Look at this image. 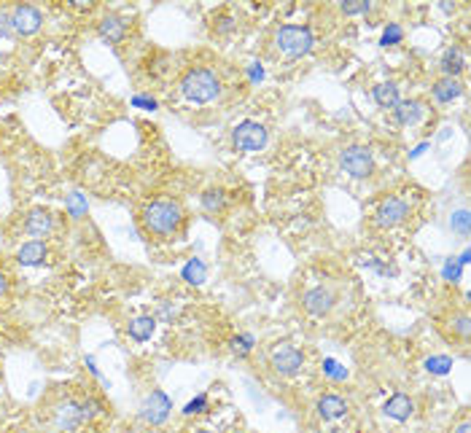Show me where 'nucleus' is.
Segmentation results:
<instances>
[{
	"instance_id": "f257e3e1",
	"label": "nucleus",
	"mask_w": 471,
	"mask_h": 433,
	"mask_svg": "<svg viewBox=\"0 0 471 433\" xmlns=\"http://www.w3.org/2000/svg\"><path fill=\"white\" fill-rule=\"evenodd\" d=\"M181 223H184V210L173 199H154L143 210V226L154 237H170L173 232H178Z\"/></svg>"
},
{
	"instance_id": "f03ea898",
	"label": "nucleus",
	"mask_w": 471,
	"mask_h": 433,
	"mask_svg": "<svg viewBox=\"0 0 471 433\" xmlns=\"http://www.w3.org/2000/svg\"><path fill=\"white\" fill-rule=\"evenodd\" d=\"M100 409L102 406L94 399H65V401L54 406V425L60 431L70 433L76 431V428H81L84 423H89Z\"/></svg>"
},
{
	"instance_id": "7ed1b4c3",
	"label": "nucleus",
	"mask_w": 471,
	"mask_h": 433,
	"mask_svg": "<svg viewBox=\"0 0 471 433\" xmlns=\"http://www.w3.org/2000/svg\"><path fill=\"white\" fill-rule=\"evenodd\" d=\"M181 92L191 102L205 105V102H210V100L219 97L221 81L210 67H191L186 76H184V81H181Z\"/></svg>"
},
{
	"instance_id": "20e7f679",
	"label": "nucleus",
	"mask_w": 471,
	"mask_h": 433,
	"mask_svg": "<svg viewBox=\"0 0 471 433\" xmlns=\"http://www.w3.org/2000/svg\"><path fill=\"white\" fill-rule=\"evenodd\" d=\"M275 41H278L283 54H288V57H305V54H310V49H313L315 43L313 30L305 27V25H283L281 30H278V35H275Z\"/></svg>"
},
{
	"instance_id": "39448f33",
	"label": "nucleus",
	"mask_w": 471,
	"mask_h": 433,
	"mask_svg": "<svg viewBox=\"0 0 471 433\" xmlns=\"http://www.w3.org/2000/svg\"><path fill=\"white\" fill-rule=\"evenodd\" d=\"M267 137H270L267 126L259 122H251V119L240 122L232 129V143H234L237 151H259V148L267 146Z\"/></svg>"
},
{
	"instance_id": "423d86ee",
	"label": "nucleus",
	"mask_w": 471,
	"mask_h": 433,
	"mask_svg": "<svg viewBox=\"0 0 471 433\" xmlns=\"http://www.w3.org/2000/svg\"><path fill=\"white\" fill-rule=\"evenodd\" d=\"M340 164L353 178H369L375 170V156L366 146H347L340 154Z\"/></svg>"
},
{
	"instance_id": "0eeeda50",
	"label": "nucleus",
	"mask_w": 471,
	"mask_h": 433,
	"mask_svg": "<svg viewBox=\"0 0 471 433\" xmlns=\"http://www.w3.org/2000/svg\"><path fill=\"white\" fill-rule=\"evenodd\" d=\"M173 412V401L164 390H151L140 403V420L149 425H162Z\"/></svg>"
},
{
	"instance_id": "6e6552de",
	"label": "nucleus",
	"mask_w": 471,
	"mask_h": 433,
	"mask_svg": "<svg viewBox=\"0 0 471 433\" xmlns=\"http://www.w3.org/2000/svg\"><path fill=\"white\" fill-rule=\"evenodd\" d=\"M302 361H305L302 350H296V347H294V344H288V342H283V344H278V347H272V353H270V364H272V369L278 371V374H283V377H294L296 371L302 369Z\"/></svg>"
},
{
	"instance_id": "1a4fd4ad",
	"label": "nucleus",
	"mask_w": 471,
	"mask_h": 433,
	"mask_svg": "<svg viewBox=\"0 0 471 433\" xmlns=\"http://www.w3.org/2000/svg\"><path fill=\"white\" fill-rule=\"evenodd\" d=\"M43 25V14L41 8H35L30 3H19L14 11H11V27L14 35H32V32L41 30Z\"/></svg>"
},
{
	"instance_id": "9d476101",
	"label": "nucleus",
	"mask_w": 471,
	"mask_h": 433,
	"mask_svg": "<svg viewBox=\"0 0 471 433\" xmlns=\"http://www.w3.org/2000/svg\"><path fill=\"white\" fill-rule=\"evenodd\" d=\"M334 293L329 291V288H323V285H318V288H310L305 296H302V307L307 309L310 315H315V318H323V315H329L331 309H334Z\"/></svg>"
},
{
	"instance_id": "9b49d317",
	"label": "nucleus",
	"mask_w": 471,
	"mask_h": 433,
	"mask_svg": "<svg viewBox=\"0 0 471 433\" xmlns=\"http://www.w3.org/2000/svg\"><path fill=\"white\" fill-rule=\"evenodd\" d=\"M407 213H409V205L404 202V199H399V197H388V199L377 208V223H380V226H385V229L399 226V223L407 218Z\"/></svg>"
},
{
	"instance_id": "f8f14e48",
	"label": "nucleus",
	"mask_w": 471,
	"mask_h": 433,
	"mask_svg": "<svg viewBox=\"0 0 471 433\" xmlns=\"http://www.w3.org/2000/svg\"><path fill=\"white\" fill-rule=\"evenodd\" d=\"M52 229H54V218H52L49 210H43V208H35V210H30L28 218H25V232H28L30 237H35V240L49 237Z\"/></svg>"
},
{
	"instance_id": "ddd939ff",
	"label": "nucleus",
	"mask_w": 471,
	"mask_h": 433,
	"mask_svg": "<svg viewBox=\"0 0 471 433\" xmlns=\"http://www.w3.org/2000/svg\"><path fill=\"white\" fill-rule=\"evenodd\" d=\"M382 412H385L391 420H399V423H404V420H409V417H412V412H415V403H412V399H409V396H404V393H393V396L385 401Z\"/></svg>"
},
{
	"instance_id": "4468645a",
	"label": "nucleus",
	"mask_w": 471,
	"mask_h": 433,
	"mask_svg": "<svg viewBox=\"0 0 471 433\" xmlns=\"http://www.w3.org/2000/svg\"><path fill=\"white\" fill-rule=\"evenodd\" d=\"M46 256H49L46 243H41V240H30V243H25V245L19 247L17 261H19L22 267H41V264L46 261Z\"/></svg>"
},
{
	"instance_id": "2eb2a0df",
	"label": "nucleus",
	"mask_w": 471,
	"mask_h": 433,
	"mask_svg": "<svg viewBox=\"0 0 471 433\" xmlns=\"http://www.w3.org/2000/svg\"><path fill=\"white\" fill-rule=\"evenodd\" d=\"M393 116L402 126H415V124L423 119V102L420 100H402L396 108H393Z\"/></svg>"
},
{
	"instance_id": "dca6fc26",
	"label": "nucleus",
	"mask_w": 471,
	"mask_h": 433,
	"mask_svg": "<svg viewBox=\"0 0 471 433\" xmlns=\"http://www.w3.org/2000/svg\"><path fill=\"white\" fill-rule=\"evenodd\" d=\"M154 331H157V318H151V315H138L127 326V334L135 342H149L154 337Z\"/></svg>"
},
{
	"instance_id": "f3484780",
	"label": "nucleus",
	"mask_w": 471,
	"mask_h": 433,
	"mask_svg": "<svg viewBox=\"0 0 471 433\" xmlns=\"http://www.w3.org/2000/svg\"><path fill=\"white\" fill-rule=\"evenodd\" d=\"M318 414H320L323 420H340V417H345L347 414V401L345 399H340V396H334V393L320 396V399H318Z\"/></svg>"
},
{
	"instance_id": "a211bd4d",
	"label": "nucleus",
	"mask_w": 471,
	"mask_h": 433,
	"mask_svg": "<svg viewBox=\"0 0 471 433\" xmlns=\"http://www.w3.org/2000/svg\"><path fill=\"white\" fill-rule=\"evenodd\" d=\"M97 30H100V35H102L108 43H119V41H124V35H127V22L122 16L111 14V16H105V19L97 25Z\"/></svg>"
},
{
	"instance_id": "6ab92c4d",
	"label": "nucleus",
	"mask_w": 471,
	"mask_h": 433,
	"mask_svg": "<svg viewBox=\"0 0 471 433\" xmlns=\"http://www.w3.org/2000/svg\"><path fill=\"white\" fill-rule=\"evenodd\" d=\"M431 92H434V100L437 102H452V100H458L461 97V92H463V87H461V81L458 78H439L434 87H431Z\"/></svg>"
},
{
	"instance_id": "aec40b11",
	"label": "nucleus",
	"mask_w": 471,
	"mask_h": 433,
	"mask_svg": "<svg viewBox=\"0 0 471 433\" xmlns=\"http://www.w3.org/2000/svg\"><path fill=\"white\" fill-rule=\"evenodd\" d=\"M375 102L380 105V108H385V111H393L399 102H402V97H399V87L393 84V81H385V84H377L375 87Z\"/></svg>"
},
{
	"instance_id": "412c9836",
	"label": "nucleus",
	"mask_w": 471,
	"mask_h": 433,
	"mask_svg": "<svg viewBox=\"0 0 471 433\" xmlns=\"http://www.w3.org/2000/svg\"><path fill=\"white\" fill-rule=\"evenodd\" d=\"M441 73L447 76V78H455L463 67H466V60H463V52L458 49V46H450L444 54H441Z\"/></svg>"
},
{
	"instance_id": "4be33fe9",
	"label": "nucleus",
	"mask_w": 471,
	"mask_h": 433,
	"mask_svg": "<svg viewBox=\"0 0 471 433\" xmlns=\"http://www.w3.org/2000/svg\"><path fill=\"white\" fill-rule=\"evenodd\" d=\"M181 278L186 280L188 285H202L208 280V267L202 258H188L186 267L181 269Z\"/></svg>"
},
{
	"instance_id": "5701e85b",
	"label": "nucleus",
	"mask_w": 471,
	"mask_h": 433,
	"mask_svg": "<svg viewBox=\"0 0 471 433\" xmlns=\"http://www.w3.org/2000/svg\"><path fill=\"white\" fill-rule=\"evenodd\" d=\"M202 208H205L208 213H221V210L226 208L223 191H221V188H208V191L202 194Z\"/></svg>"
},
{
	"instance_id": "b1692460",
	"label": "nucleus",
	"mask_w": 471,
	"mask_h": 433,
	"mask_svg": "<svg viewBox=\"0 0 471 433\" xmlns=\"http://www.w3.org/2000/svg\"><path fill=\"white\" fill-rule=\"evenodd\" d=\"M469 226H471V216L466 208H461V210H455L452 216H450V229L458 234V237H469Z\"/></svg>"
},
{
	"instance_id": "393cba45",
	"label": "nucleus",
	"mask_w": 471,
	"mask_h": 433,
	"mask_svg": "<svg viewBox=\"0 0 471 433\" xmlns=\"http://www.w3.org/2000/svg\"><path fill=\"white\" fill-rule=\"evenodd\" d=\"M423 366H426V371H428V374H447V371L452 369V358H450V355H431V358H426V364H423Z\"/></svg>"
},
{
	"instance_id": "a878e982",
	"label": "nucleus",
	"mask_w": 471,
	"mask_h": 433,
	"mask_svg": "<svg viewBox=\"0 0 471 433\" xmlns=\"http://www.w3.org/2000/svg\"><path fill=\"white\" fill-rule=\"evenodd\" d=\"M87 210H89L87 197H84V194H78V191H73V194L67 197V213H70V218L87 216Z\"/></svg>"
},
{
	"instance_id": "bb28decb",
	"label": "nucleus",
	"mask_w": 471,
	"mask_h": 433,
	"mask_svg": "<svg viewBox=\"0 0 471 433\" xmlns=\"http://www.w3.org/2000/svg\"><path fill=\"white\" fill-rule=\"evenodd\" d=\"M323 374H326L329 379H334V382H342L347 377V369L342 364H337L334 358H326V361H323Z\"/></svg>"
},
{
	"instance_id": "cd10ccee",
	"label": "nucleus",
	"mask_w": 471,
	"mask_h": 433,
	"mask_svg": "<svg viewBox=\"0 0 471 433\" xmlns=\"http://www.w3.org/2000/svg\"><path fill=\"white\" fill-rule=\"evenodd\" d=\"M402 38H404V30H402V25H388V27L382 30L380 46H396V43H402Z\"/></svg>"
},
{
	"instance_id": "c85d7f7f",
	"label": "nucleus",
	"mask_w": 471,
	"mask_h": 433,
	"mask_svg": "<svg viewBox=\"0 0 471 433\" xmlns=\"http://www.w3.org/2000/svg\"><path fill=\"white\" fill-rule=\"evenodd\" d=\"M253 344H256V340H253L251 334H243V337H234L229 347H232V353H234V355H240V358H243V355H248V353H251Z\"/></svg>"
},
{
	"instance_id": "c756f323",
	"label": "nucleus",
	"mask_w": 471,
	"mask_h": 433,
	"mask_svg": "<svg viewBox=\"0 0 471 433\" xmlns=\"http://www.w3.org/2000/svg\"><path fill=\"white\" fill-rule=\"evenodd\" d=\"M340 8L345 11L347 16H358V14H366L369 11V0H342Z\"/></svg>"
},
{
	"instance_id": "7c9ffc66",
	"label": "nucleus",
	"mask_w": 471,
	"mask_h": 433,
	"mask_svg": "<svg viewBox=\"0 0 471 433\" xmlns=\"http://www.w3.org/2000/svg\"><path fill=\"white\" fill-rule=\"evenodd\" d=\"M129 102H132V108H143V111H157L159 108V102L151 94H135Z\"/></svg>"
},
{
	"instance_id": "2f4dec72",
	"label": "nucleus",
	"mask_w": 471,
	"mask_h": 433,
	"mask_svg": "<svg viewBox=\"0 0 471 433\" xmlns=\"http://www.w3.org/2000/svg\"><path fill=\"white\" fill-rule=\"evenodd\" d=\"M205 409H208V396H205V393H199V396H197L194 401H188V403H186L184 414H188V417H191V414H202Z\"/></svg>"
},
{
	"instance_id": "473e14b6",
	"label": "nucleus",
	"mask_w": 471,
	"mask_h": 433,
	"mask_svg": "<svg viewBox=\"0 0 471 433\" xmlns=\"http://www.w3.org/2000/svg\"><path fill=\"white\" fill-rule=\"evenodd\" d=\"M452 329L458 331V337H461V340H469V334H471L469 315H466V312H461V315L455 318V323H452Z\"/></svg>"
},
{
	"instance_id": "72a5a7b5",
	"label": "nucleus",
	"mask_w": 471,
	"mask_h": 433,
	"mask_svg": "<svg viewBox=\"0 0 471 433\" xmlns=\"http://www.w3.org/2000/svg\"><path fill=\"white\" fill-rule=\"evenodd\" d=\"M461 269H463V267H461L455 258H450V261L444 264L441 275H444V280H452V282H458V280H461Z\"/></svg>"
},
{
	"instance_id": "f704fd0d",
	"label": "nucleus",
	"mask_w": 471,
	"mask_h": 433,
	"mask_svg": "<svg viewBox=\"0 0 471 433\" xmlns=\"http://www.w3.org/2000/svg\"><path fill=\"white\" fill-rule=\"evenodd\" d=\"M245 73H248V81H251V84L264 81V67H261V62H251V65L245 67Z\"/></svg>"
},
{
	"instance_id": "c9c22d12",
	"label": "nucleus",
	"mask_w": 471,
	"mask_h": 433,
	"mask_svg": "<svg viewBox=\"0 0 471 433\" xmlns=\"http://www.w3.org/2000/svg\"><path fill=\"white\" fill-rule=\"evenodd\" d=\"M0 38H14V27H11V14L0 11Z\"/></svg>"
},
{
	"instance_id": "e433bc0d",
	"label": "nucleus",
	"mask_w": 471,
	"mask_h": 433,
	"mask_svg": "<svg viewBox=\"0 0 471 433\" xmlns=\"http://www.w3.org/2000/svg\"><path fill=\"white\" fill-rule=\"evenodd\" d=\"M428 148H431V143H420V146H417V148H415V151H412V159H420V156L426 154V151H428Z\"/></svg>"
},
{
	"instance_id": "4c0bfd02",
	"label": "nucleus",
	"mask_w": 471,
	"mask_h": 433,
	"mask_svg": "<svg viewBox=\"0 0 471 433\" xmlns=\"http://www.w3.org/2000/svg\"><path fill=\"white\" fill-rule=\"evenodd\" d=\"M87 366H89V371H92V374H94V377H97V379H102V374H100V369H97V364H94V358H92V355L87 358ZM102 382H105V379H102ZM105 385H108V382H105Z\"/></svg>"
},
{
	"instance_id": "58836bf2",
	"label": "nucleus",
	"mask_w": 471,
	"mask_h": 433,
	"mask_svg": "<svg viewBox=\"0 0 471 433\" xmlns=\"http://www.w3.org/2000/svg\"><path fill=\"white\" fill-rule=\"evenodd\" d=\"M8 293V278H6V272H0V299Z\"/></svg>"
},
{
	"instance_id": "ea45409f",
	"label": "nucleus",
	"mask_w": 471,
	"mask_h": 433,
	"mask_svg": "<svg viewBox=\"0 0 471 433\" xmlns=\"http://www.w3.org/2000/svg\"><path fill=\"white\" fill-rule=\"evenodd\" d=\"M455 433H469V423H461V425H458V431Z\"/></svg>"
},
{
	"instance_id": "a19ab883",
	"label": "nucleus",
	"mask_w": 471,
	"mask_h": 433,
	"mask_svg": "<svg viewBox=\"0 0 471 433\" xmlns=\"http://www.w3.org/2000/svg\"><path fill=\"white\" fill-rule=\"evenodd\" d=\"M197 433H213V431H197Z\"/></svg>"
}]
</instances>
